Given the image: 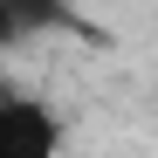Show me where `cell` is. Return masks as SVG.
I'll return each instance as SVG.
<instances>
[{
    "label": "cell",
    "mask_w": 158,
    "mask_h": 158,
    "mask_svg": "<svg viewBox=\"0 0 158 158\" xmlns=\"http://www.w3.org/2000/svg\"><path fill=\"white\" fill-rule=\"evenodd\" d=\"M76 28V14L62 0H0V41H28V35H55Z\"/></svg>",
    "instance_id": "obj_2"
},
{
    "label": "cell",
    "mask_w": 158,
    "mask_h": 158,
    "mask_svg": "<svg viewBox=\"0 0 158 158\" xmlns=\"http://www.w3.org/2000/svg\"><path fill=\"white\" fill-rule=\"evenodd\" d=\"M62 144V124L28 96H7L0 103V151H28V158H48Z\"/></svg>",
    "instance_id": "obj_1"
}]
</instances>
